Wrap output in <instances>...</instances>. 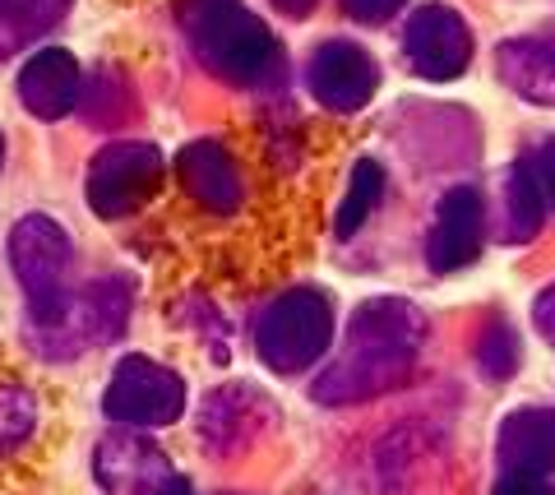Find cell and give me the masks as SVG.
Returning a JSON list of instances; mask_svg holds the SVG:
<instances>
[{"instance_id":"cb8c5ba5","label":"cell","mask_w":555,"mask_h":495,"mask_svg":"<svg viewBox=\"0 0 555 495\" xmlns=\"http://www.w3.org/2000/svg\"><path fill=\"white\" fill-rule=\"evenodd\" d=\"M408 0H343V10L352 14L357 24H389Z\"/></svg>"},{"instance_id":"e0dca14e","label":"cell","mask_w":555,"mask_h":495,"mask_svg":"<svg viewBox=\"0 0 555 495\" xmlns=\"http://www.w3.org/2000/svg\"><path fill=\"white\" fill-rule=\"evenodd\" d=\"M69 14V0H0V61L38 47Z\"/></svg>"},{"instance_id":"2e32d148","label":"cell","mask_w":555,"mask_h":495,"mask_svg":"<svg viewBox=\"0 0 555 495\" xmlns=\"http://www.w3.org/2000/svg\"><path fill=\"white\" fill-rule=\"evenodd\" d=\"M495 70L532 107H555V38H505L495 47Z\"/></svg>"},{"instance_id":"9c48e42d","label":"cell","mask_w":555,"mask_h":495,"mask_svg":"<svg viewBox=\"0 0 555 495\" xmlns=\"http://www.w3.org/2000/svg\"><path fill=\"white\" fill-rule=\"evenodd\" d=\"M306 83L328 112H361L379 89V65L366 47L347 38H328L306 61Z\"/></svg>"},{"instance_id":"f1b7e54d","label":"cell","mask_w":555,"mask_h":495,"mask_svg":"<svg viewBox=\"0 0 555 495\" xmlns=\"http://www.w3.org/2000/svg\"><path fill=\"white\" fill-rule=\"evenodd\" d=\"M0 158H5V144H0Z\"/></svg>"},{"instance_id":"ba28073f","label":"cell","mask_w":555,"mask_h":495,"mask_svg":"<svg viewBox=\"0 0 555 495\" xmlns=\"http://www.w3.org/2000/svg\"><path fill=\"white\" fill-rule=\"evenodd\" d=\"M403 56L412 75L449 83L473 65V28L454 5H422L403 28Z\"/></svg>"},{"instance_id":"3957f363","label":"cell","mask_w":555,"mask_h":495,"mask_svg":"<svg viewBox=\"0 0 555 495\" xmlns=\"http://www.w3.org/2000/svg\"><path fill=\"white\" fill-rule=\"evenodd\" d=\"M334 343V301L320 287H292L273 297L255 324V352L259 362L278 375H297L315 366Z\"/></svg>"},{"instance_id":"44dd1931","label":"cell","mask_w":555,"mask_h":495,"mask_svg":"<svg viewBox=\"0 0 555 495\" xmlns=\"http://www.w3.org/2000/svg\"><path fill=\"white\" fill-rule=\"evenodd\" d=\"M38 431V399L20 385H0V458H10Z\"/></svg>"},{"instance_id":"83f0119b","label":"cell","mask_w":555,"mask_h":495,"mask_svg":"<svg viewBox=\"0 0 555 495\" xmlns=\"http://www.w3.org/2000/svg\"><path fill=\"white\" fill-rule=\"evenodd\" d=\"M163 495H195V491H190V486H185V482H181V477H171V486H167V491H163Z\"/></svg>"},{"instance_id":"6da1fadb","label":"cell","mask_w":555,"mask_h":495,"mask_svg":"<svg viewBox=\"0 0 555 495\" xmlns=\"http://www.w3.org/2000/svg\"><path fill=\"white\" fill-rule=\"evenodd\" d=\"M422 343H426V315L416 311L412 301L375 297L366 305H357L347 343L334 362L315 375L310 399L324 407L385 399L412 380Z\"/></svg>"},{"instance_id":"52a82bcc","label":"cell","mask_w":555,"mask_h":495,"mask_svg":"<svg viewBox=\"0 0 555 495\" xmlns=\"http://www.w3.org/2000/svg\"><path fill=\"white\" fill-rule=\"evenodd\" d=\"M102 413L116 426H171L185 413V380L153 356H126L112 370Z\"/></svg>"},{"instance_id":"484cf974","label":"cell","mask_w":555,"mask_h":495,"mask_svg":"<svg viewBox=\"0 0 555 495\" xmlns=\"http://www.w3.org/2000/svg\"><path fill=\"white\" fill-rule=\"evenodd\" d=\"M532 324H537V334H542L546 343L555 348V283L532 301Z\"/></svg>"},{"instance_id":"d4e9b609","label":"cell","mask_w":555,"mask_h":495,"mask_svg":"<svg viewBox=\"0 0 555 495\" xmlns=\"http://www.w3.org/2000/svg\"><path fill=\"white\" fill-rule=\"evenodd\" d=\"M532 177H537V185H542L546 204L555 209V140H546L542 148L532 153Z\"/></svg>"},{"instance_id":"ac0fdd59","label":"cell","mask_w":555,"mask_h":495,"mask_svg":"<svg viewBox=\"0 0 555 495\" xmlns=\"http://www.w3.org/2000/svg\"><path fill=\"white\" fill-rule=\"evenodd\" d=\"M546 218V195L532 177V162L509 167L505 177V227H500V242L505 246H528L537 232H542Z\"/></svg>"},{"instance_id":"277c9868","label":"cell","mask_w":555,"mask_h":495,"mask_svg":"<svg viewBox=\"0 0 555 495\" xmlns=\"http://www.w3.org/2000/svg\"><path fill=\"white\" fill-rule=\"evenodd\" d=\"M126 320H130V283L98 278L83 292H69L56 315L33 324V348L51 356V362H69V356L120 338Z\"/></svg>"},{"instance_id":"7402d4cb","label":"cell","mask_w":555,"mask_h":495,"mask_svg":"<svg viewBox=\"0 0 555 495\" xmlns=\"http://www.w3.org/2000/svg\"><path fill=\"white\" fill-rule=\"evenodd\" d=\"M524 362V348H518V334L509 329L505 320H491L477 338V370L486 380H509Z\"/></svg>"},{"instance_id":"7a4b0ae2","label":"cell","mask_w":555,"mask_h":495,"mask_svg":"<svg viewBox=\"0 0 555 495\" xmlns=\"http://www.w3.org/2000/svg\"><path fill=\"white\" fill-rule=\"evenodd\" d=\"M185 38L204 70L236 89H264L283 70L273 32L241 0H185Z\"/></svg>"},{"instance_id":"4316f807","label":"cell","mask_w":555,"mask_h":495,"mask_svg":"<svg viewBox=\"0 0 555 495\" xmlns=\"http://www.w3.org/2000/svg\"><path fill=\"white\" fill-rule=\"evenodd\" d=\"M269 5H273L278 14H287V19H306V14L315 10L320 0H269Z\"/></svg>"},{"instance_id":"4fadbf2b","label":"cell","mask_w":555,"mask_h":495,"mask_svg":"<svg viewBox=\"0 0 555 495\" xmlns=\"http://www.w3.org/2000/svg\"><path fill=\"white\" fill-rule=\"evenodd\" d=\"M177 172H181V185L190 191V199L208 213L228 218V213H241V204H246V177H241L236 158L218 140L185 144L177 158Z\"/></svg>"},{"instance_id":"9a60e30c","label":"cell","mask_w":555,"mask_h":495,"mask_svg":"<svg viewBox=\"0 0 555 495\" xmlns=\"http://www.w3.org/2000/svg\"><path fill=\"white\" fill-rule=\"evenodd\" d=\"M495 458L505 472H551L555 468V407H518L500 421Z\"/></svg>"},{"instance_id":"603a6c76","label":"cell","mask_w":555,"mask_h":495,"mask_svg":"<svg viewBox=\"0 0 555 495\" xmlns=\"http://www.w3.org/2000/svg\"><path fill=\"white\" fill-rule=\"evenodd\" d=\"M491 495H555L546 472H500Z\"/></svg>"},{"instance_id":"5bb4252c","label":"cell","mask_w":555,"mask_h":495,"mask_svg":"<svg viewBox=\"0 0 555 495\" xmlns=\"http://www.w3.org/2000/svg\"><path fill=\"white\" fill-rule=\"evenodd\" d=\"M83 93V70L65 47H42L33 51L28 65L20 70V102L38 116V121H61L79 107Z\"/></svg>"},{"instance_id":"ffe728a7","label":"cell","mask_w":555,"mask_h":495,"mask_svg":"<svg viewBox=\"0 0 555 495\" xmlns=\"http://www.w3.org/2000/svg\"><path fill=\"white\" fill-rule=\"evenodd\" d=\"M379 199H385V167H379L375 158H361L352 167V181H347V195L338 204V213H334V232L343 236H357L361 223L379 209Z\"/></svg>"},{"instance_id":"7c38bea8","label":"cell","mask_w":555,"mask_h":495,"mask_svg":"<svg viewBox=\"0 0 555 495\" xmlns=\"http://www.w3.org/2000/svg\"><path fill=\"white\" fill-rule=\"evenodd\" d=\"M481 191L477 185H449L436 204V223L426 236V264L430 273H459L477 260L481 250Z\"/></svg>"},{"instance_id":"5b68a950","label":"cell","mask_w":555,"mask_h":495,"mask_svg":"<svg viewBox=\"0 0 555 495\" xmlns=\"http://www.w3.org/2000/svg\"><path fill=\"white\" fill-rule=\"evenodd\" d=\"M10 264L14 278L24 287L28 301V324L61 311L69 297V236L61 223H51L47 213H28L10 232Z\"/></svg>"},{"instance_id":"30bf717a","label":"cell","mask_w":555,"mask_h":495,"mask_svg":"<svg viewBox=\"0 0 555 495\" xmlns=\"http://www.w3.org/2000/svg\"><path fill=\"white\" fill-rule=\"evenodd\" d=\"M264 426H273V407L250 385H222L199 407V440L214 458H232L250 450L264 435Z\"/></svg>"},{"instance_id":"8fae6325","label":"cell","mask_w":555,"mask_h":495,"mask_svg":"<svg viewBox=\"0 0 555 495\" xmlns=\"http://www.w3.org/2000/svg\"><path fill=\"white\" fill-rule=\"evenodd\" d=\"M93 477L107 495H163L171 486V464L167 454L153 445L149 435L116 431L98 445L93 454Z\"/></svg>"},{"instance_id":"8992f818","label":"cell","mask_w":555,"mask_h":495,"mask_svg":"<svg viewBox=\"0 0 555 495\" xmlns=\"http://www.w3.org/2000/svg\"><path fill=\"white\" fill-rule=\"evenodd\" d=\"M163 185V153L139 140H112L89 162V209L98 218H130L158 195Z\"/></svg>"},{"instance_id":"d6986e66","label":"cell","mask_w":555,"mask_h":495,"mask_svg":"<svg viewBox=\"0 0 555 495\" xmlns=\"http://www.w3.org/2000/svg\"><path fill=\"white\" fill-rule=\"evenodd\" d=\"M79 112L83 121L98 130H120L134 116V89L120 70H98L89 79V89L79 93Z\"/></svg>"}]
</instances>
